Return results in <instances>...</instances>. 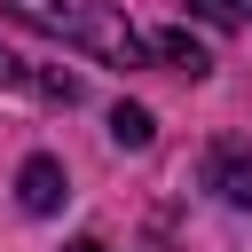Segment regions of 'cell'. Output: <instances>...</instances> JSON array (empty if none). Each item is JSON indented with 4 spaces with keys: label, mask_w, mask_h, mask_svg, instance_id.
I'll return each mask as SVG.
<instances>
[{
    "label": "cell",
    "mask_w": 252,
    "mask_h": 252,
    "mask_svg": "<svg viewBox=\"0 0 252 252\" xmlns=\"http://www.w3.org/2000/svg\"><path fill=\"white\" fill-rule=\"evenodd\" d=\"M150 55H165V63H181L189 79H205V71H213V55H205V47L189 39V32H158V39H150Z\"/></svg>",
    "instance_id": "277c9868"
},
{
    "label": "cell",
    "mask_w": 252,
    "mask_h": 252,
    "mask_svg": "<svg viewBox=\"0 0 252 252\" xmlns=\"http://www.w3.org/2000/svg\"><path fill=\"white\" fill-rule=\"evenodd\" d=\"M150 134H158V118H150L142 102H118V110H110V142H118V150H150Z\"/></svg>",
    "instance_id": "5b68a950"
},
{
    "label": "cell",
    "mask_w": 252,
    "mask_h": 252,
    "mask_svg": "<svg viewBox=\"0 0 252 252\" xmlns=\"http://www.w3.org/2000/svg\"><path fill=\"white\" fill-rule=\"evenodd\" d=\"M189 8H197L205 24H220V32H236V24H244V0H189Z\"/></svg>",
    "instance_id": "8992f818"
},
{
    "label": "cell",
    "mask_w": 252,
    "mask_h": 252,
    "mask_svg": "<svg viewBox=\"0 0 252 252\" xmlns=\"http://www.w3.org/2000/svg\"><path fill=\"white\" fill-rule=\"evenodd\" d=\"M205 189L220 205H252V142H213L205 150Z\"/></svg>",
    "instance_id": "7a4b0ae2"
},
{
    "label": "cell",
    "mask_w": 252,
    "mask_h": 252,
    "mask_svg": "<svg viewBox=\"0 0 252 252\" xmlns=\"http://www.w3.org/2000/svg\"><path fill=\"white\" fill-rule=\"evenodd\" d=\"M63 252H110V244H102V236H79V244H63Z\"/></svg>",
    "instance_id": "52a82bcc"
},
{
    "label": "cell",
    "mask_w": 252,
    "mask_h": 252,
    "mask_svg": "<svg viewBox=\"0 0 252 252\" xmlns=\"http://www.w3.org/2000/svg\"><path fill=\"white\" fill-rule=\"evenodd\" d=\"M0 8L24 16L32 32L94 55V63H118V71H134V63L150 55V39H142V32L126 24V8H110V0H0Z\"/></svg>",
    "instance_id": "6da1fadb"
},
{
    "label": "cell",
    "mask_w": 252,
    "mask_h": 252,
    "mask_svg": "<svg viewBox=\"0 0 252 252\" xmlns=\"http://www.w3.org/2000/svg\"><path fill=\"white\" fill-rule=\"evenodd\" d=\"M16 197H24V213H55V205L71 197V181H63V165H55V158H24Z\"/></svg>",
    "instance_id": "3957f363"
}]
</instances>
